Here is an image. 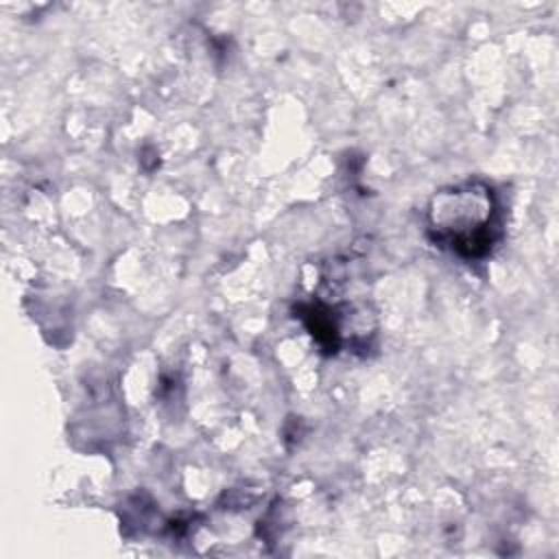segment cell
<instances>
[{"instance_id":"cell-1","label":"cell","mask_w":559,"mask_h":559,"mask_svg":"<svg viewBox=\"0 0 559 559\" xmlns=\"http://www.w3.org/2000/svg\"><path fill=\"white\" fill-rule=\"evenodd\" d=\"M489 218L491 194L487 188L478 186L441 192L430 207L432 229L465 253H478L489 245Z\"/></svg>"}]
</instances>
